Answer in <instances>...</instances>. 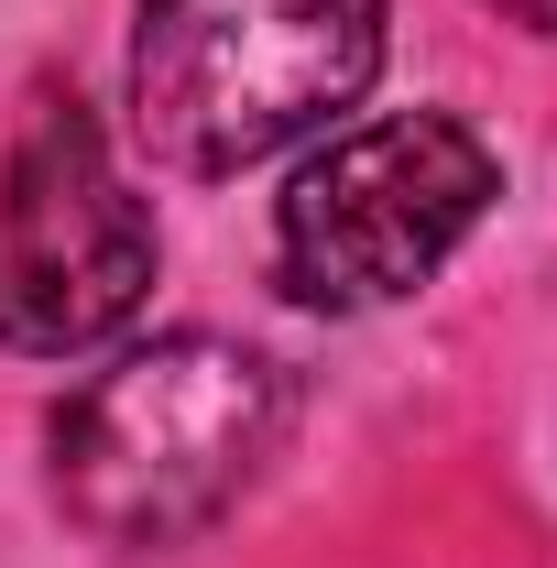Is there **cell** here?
<instances>
[{"label":"cell","mask_w":557,"mask_h":568,"mask_svg":"<svg viewBox=\"0 0 557 568\" xmlns=\"http://www.w3.org/2000/svg\"><path fill=\"white\" fill-rule=\"evenodd\" d=\"M383 67V0H142L132 132L175 175H241L340 121Z\"/></svg>","instance_id":"obj_2"},{"label":"cell","mask_w":557,"mask_h":568,"mask_svg":"<svg viewBox=\"0 0 557 568\" xmlns=\"http://www.w3.org/2000/svg\"><path fill=\"white\" fill-rule=\"evenodd\" d=\"M503 11H514V22H547V33H557V0H503Z\"/></svg>","instance_id":"obj_5"},{"label":"cell","mask_w":557,"mask_h":568,"mask_svg":"<svg viewBox=\"0 0 557 568\" xmlns=\"http://www.w3.org/2000/svg\"><path fill=\"white\" fill-rule=\"evenodd\" d=\"M284 437V383L263 351L175 328L110 361L55 416V503L110 547H175L252 493Z\"/></svg>","instance_id":"obj_1"},{"label":"cell","mask_w":557,"mask_h":568,"mask_svg":"<svg viewBox=\"0 0 557 568\" xmlns=\"http://www.w3.org/2000/svg\"><path fill=\"white\" fill-rule=\"evenodd\" d=\"M503 197V164L448 110H383L317 142L274 197V274L295 306H394L416 295Z\"/></svg>","instance_id":"obj_3"},{"label":"cell","mask_w":557,"mask_h":568,"mask_svg":"<svg viewBox=\"0 0 557 568\" xmlns=\"http://www.w3.org/2000/svg\"><path fill=\"white\" fill-rule=\"evenodd\" d=\"M153 295V209L77 99H33L0 153V351L67 361Z\"/></svg>","instance_id":"obj_4"}]
</instances>
